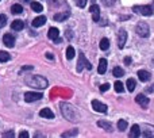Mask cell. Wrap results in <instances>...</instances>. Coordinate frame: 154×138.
<instances>
[{
    "instance_id": "44dd1931",
    "label": "cell",
    "mask_w": 154,
    "mask_h": 138,
    "mask_svg": "<svg viewBox=\"0 0 154 138\" xmlns=\"http://www.w3.org/2000/svg\"><path fill=\"white\" fill-rule=\"evenodd\" d=\"M97 126L99 127H103L106 131H112V125L109 122H106V121H99Z\"/></svg>"
},
{
    "instance_id": "ac0fdd59",
    "label": "cell",
    "mask_w": 154,
    "mask_h": 138,
    "mask_svg": "<svg viewBox=\"0 0 154 138\" xmlns=\"http://www.w3.org/2000/svg\"><path fill=\"white\" fill-rule=\"evenodd\" d=\"M107 71V60L106 58H100L99 61V67H97V72L100 74H104Z\"/></svg>"
},
{
    "instance_id": "8992f818",
    "label": "cell",
    "mask_w": 154,
    "mask_h": 138,
    "mask_svg": "<svg viewBox=\"0 0 154 138\" xmlns=\"http://www.w3.org/2000/svg\"><path fill=\"white\" fill-rule=\"evenodd\" d=\"M126 41H127V33H126V30L120 29L119 33H118V48L119 49L125 48Z\"/></svg>"
},
{
    "instance_id": "7c38bea8",
    "label": "cell",
    "mask_w": 154,
    "mask_h": 138,
    "mask_svg": "<svg viewBox=\"0 0 154 138\" xmlns=\"http://www.w3.org/2000/svg\"><path fill=\"white\" fill-rule=\"evenodd\" d=\"M48 37H49V39H51V41H54V42H56V41L60 38L58 29H57V27H50V29H49V31H48Z\"/></svg>"
},
{
    "instance_id": "f1b7e54d",
    "label": "cell",
    "mask_w": 154,
    "mask_h": 138,
    "mask_svg": "<svg viewBox=\"0 0 154 138\" xmlns=\"http://www.w3.org/2000/svg\"><path fill=\"white\" fill-rule=\"evenodd\" d=\"M126 129H127V121L120 119L119 122H118V130L123 131V130H126Z\"/></svg>"
},
{
    "instance_id": "7402d4cb",
    "label": "cell",
    "mask_w": 154,
    "mask_h": 138,
    "mask_svg": "<svg viewBox=\"0 0 154 138\" xmlns=\"http://www.w3.org/2000/svg\"><path fill=\"white\" fill-rule=\"evenodd\" d=\"M11 12H12L14 15H19V14L23 12V7H22L20 4H12V7H11Z\"/></svg>"
},
{
    "instance_id": "6da1fadb",
    "label": "cell",
    "mask_w": 154,
    "mask_h": 138,
    "mask_svg": "<svg viewBox=\"0 0 154 138\" xmlns=\"http://www.w3.org/2000/svg\"><path fill=\"white\" fill-rule=\"evenodd\" d=\"M24 83H26L29 87L37 88V89H45V88L49 85L48 80H46L43 76H39V74H35V76L29 74V76L24 77Z\"/></svg>"
},
{
    "instance_id": "d4e9b609",
    "label": "cell",
    "mask_w": 154,
    "mask_h": 138,
    "mask_svg": "<svg viewBox=\"0 0 154 138\" xmlns=\"http://www.w3.org/2000/svg\"><path fill=\"white\" fill-rule=\"evenodd\" d=\"M75 48L73 46H68V49H66V58L68 60H72V58H75Z\"/></svg>"
},
{
    "instance_id": "4dcf8cb0",
    "label": "cell",
    "mask_w": 154,
    "mask_h": 138,
    "mask_svg": "<svg viewBox=\"0 0 154 138\" xmlns=\"http://www.w3.org/2000/svg\"><path fill=\"white\" fill-rule=\"evenodd\" d=\"M114 87H115V91H116L118 93H120V92H123V83H120V81H116L114 84Z\"/></svg>"
},
{
    "instance_id": "4fadbf2b",
    "label": "cell",
    "mask_w": 154,
    "mask_h": 138,
    "mask_svg": "<svg viewBox=\"0 0 154 138\" xmlns=\"http://www.w3.org/2000/svg\"><path fill=\"white\" fill-rule=\"evenodd\" d=\"M142 136L146 137V138H154V126L145 125L143 131H142Z\"/></svg>"
},
{
    "instance_id": "1f68e13d",
    "label": "cell",
    "mask_w": 154,
    "mask_h": 138,
    "mask_svg": "<svg viewBox=\"0 0 154 138\" xmlns=\"http://www.w3.org/2000/svg\"><path fill=\"white\" fill-rule=\"evenodd\" d=\"M87 2H88V0H75L76 5H77V7H80V8H84L85 5H87Z\"/></svg>"
},
{
    "instance_id": "836d02e7",
    "label": "cell",
    "mask_w": 154,
    "mask_h": 138,
    "mask_svg": "<svg viewBox=\"0 0 154 138\" xmlns=\"http://www.w3.org/2000/svg\"><path fill=\"white\" fill-rule=\"evenodd\" d=\"M101 2H103V4L106 5V7H111V5L115 4V2H116V0H101Z\"/></svg>"
},
{
    "instance_id": "d590c367",
    "label": "cell",
    "mask_w": 154,
    "mask_h": 138,
    "mask_svg": "<svg viewBox=\"0 0 154 138\" xmlns=\"http://www.w3.org/2000/svg\"><path fill=\"white\" fill-rule=\"evenodd\" d=\"M29 137H30V134L27 131H20L19 133V138H29Z\"/></svg>"
},
{
    "instance_id": "9a60e30c",
    "label": "cell",
    "mask_w": 154,
    "mask_h": 138,
    "mask_svg": "<svg viewBox=\"0 0 154 138\" xmlns=\"http://www.w3.org/2000/svg\"><path fill=\"white\" fill-rule=\"evenodd\" d=\"M39 115L42 118H46V119H54V112L50 108H42L39 111Z\"/></svg>"
},
{
    "instance_id": "9c48e42d",
    "label": "cell",
    "mask_w": 154,
    "mask_h": 138,
    "mask_svg": "<svg viewBox=\"0 0 154 138\" xmlns=\"http://www.w3.org/2000/svg\"><path fill=\"white\" fill-rule=\"evenodd\" d=\"M3 43L7 48H14V45H15V37L12 34H4L3 35Z\"/></svg>"
},
{
    "instance_id": "2e32d148",
    "label": "cell",
    "mask_w": 154,
    "mask_h": 138,
    "mask_svg": "<svg viewBox=\"0 0 154 138\" xmlns=\"http://www.w3.org/2000/svg\"><path fill=\"white\" fill-rule=\"evenodd\" d=\"M45 23H46V16H45V15L37 16V18H35L34 20L31 22V24H32L34 27H41V26H43Z\"/></svg>"
},
{
    "instance_id": "30bf717a",
    "label": "cell",
    "mask_w": 154,
    "mask_h": 138,
    "mask_svg": "<svg viewBox=\"0 0 154 138\" xmlns=\"http://www.w3.org/2000/svg\"><path fill=\"white\" fill-rule=\"evenodd\" d=\"M92 107H93V110L95 111H97V112H103V114H106L107 112V106L106 104H103V103H100L99 100H92Z\"/></svg>"
},
{
    "instance_id": "83f0119b",
    "label": "cell",
    "mask_w": 154,
    "mask_h": 138,
    "mask_svg": "<svg viewBox=\"0 0 154 138\" xmlns=\"http://www.w3.org/2000/svg\"><path fill=\"white\" fill-rule=\"evenodd\" d=\"M112 73H114L115 77H122L123 74H125V72H123V69L120 67H115L114 71H112Z\"/></svg>"
},
{
    "instance_id": "d6986e66",
    "label": "cell",
    "mask_w": 154,
    "mask_h": 138,
    "mask_svg": "<svg viewBox=\"0 0 154 138\" xmlns=\"http://www.w3.org/2000/svg\"><path fill=\"white\" fill-rule=\"evenodd\" d=\"M138 77H139V80H141V81H149L150 80V73L147 71H143V69H142V71H138Z\"/></svg>"
},
{
    "instance_id": "8fae6325",
    "label": "cell",
    "mask_w": 154,
    "mask_h": 138,
    "mask_svg": "<svg viewBox=\"0 0 154 138\" xmlns=\"http://www.w3.org/2000/svg\"><path fill=\"white\" fill-rule=\"evenodd\" d=\"M135 102H137V103H138L141 107H143V108H145V107H147V106H149V102H150V100H149V98H146V96H145V95H142V93H139V95H137Z\"/></svg>"
},
{
    "instance_id": "7a4b0ae2",
    "label": "cell",
    "mask_w": 154,
    "mask_h": 138,
    "mask_svg": "<svg viewBox=\"0 0 154 138\" xmlns=\"http://www.w3.org/2000/svg\"><path fill=\"white\" fill-rule=\"evenodd\" d=\"M60 107H61L62 115H64V117L66 118L68 121H70V122H76V121L80 119L79 112H77V110L72 106V104H69V103H61V104H60Z\"/></svg>"
},
{
    "instance_id": "ffe728a7",
    "label": "cell",
    "mask_w": 154,
    "mask_h": 138,
    "mask_svg": "<svg viewBox=\"0 0 154 138\" xmlns=\"http://www.w3.org/2000/svg\"><path fill=\"white\" fill-rule=\"evenodd\" d=\"M141 136V127H139L138 125H134L133 127H131V131H130V137L131 138H137Z\"/></svg>"
},
{
    "instance_id": "5b68a950",
    "label": "cell",
    "mask_w": 154,
    "mask_h": 138,
    "mask_svg": "<svg viewBox=\"0 0 154 138\" xmlns=\"http://www.w3.org/2000/svg\"><path fill=\"white\" fill-rule=\"evenodd\" d=\"M84 68H87V69L91 71V69H92V65H91V62L85 58L84 53H80L79 54V61H77V72H81Z\"/></svg>"
},
{
    "instance_id": "4316f807",
    "label": "cell",
    "mask_w": 154,
    "mask_h": 138,
    "mask_svg": "<svg viewBox=\"0 0 154 138\" xmlns=\"http://www.w3.org/2000/svg\"><path fill=\"white\" fill-rule=\"evenodd\" d=\"M108 48H109V41L107 38H103L100 41V49L101 50H108Z\"/></svg>"
},
{
    "instance_id": "277c9868",
    "label": "cell",
    "mask_w": 154,
    "mask_h": 138,
    "mask_svg": "<svg viewBox=\"0 0 154 138\" xmlns=\"http://www.w3.org/2000/svg\"><path fill=\"white\" fill-rule=\"evenodd\" d=\"M135 31H137V34H138L139 37H142V38L149 37V33H150V30H149V24H147L146 22H139V23L137 24Z\"/></svg>"
},
{
    "instance_id": "e0dca14e",
    "label": "cell",
    "mask_w": 154,
    "mask_h": 138,
    "mask_svg": "<svg viewBox=\"0 0 154 138\" xmlns=\"http://www.w3.org/2000/svg\"><path fill=\"white\" fill-rule=\"evenodd\" d=\"M23 27H24V22L19 20V19H16V20H14L12 23H11V29H12L14 31H20Z\"/></svg>"
},
{
    "instance_id": "e575fe53",
    "label": "cell",
    "mask_w": 154,
    "mask_h": 138,
    "mask_svg": "<svg viewBox=\"0 0 154 138\" xmlns=\"http://www.w3.org/2000/svg\"><path fill=\"white\" fill-rule=\"evenodd\" d=\"M109 89V84L108 83H106V84H103L100 87V92H106V91H108Z\"/></svg>"
},
{
    "instance_id": "d6a6232c",
    "label": "cell",
    "mask_w": 154,
    "mask_h": 138,
    "mask_svg": "<svg viewBox=\"0 0 154 138\" xmlns=\"http://www.w3.org/2000/svg\"><path fill=\"white\" fill-rule=\"evenodd\" d=\"M7 24V16L0 14V27H4Z\"/></svg>"
},
{
    "instance_id": "f546056e",
    "label": "cell",
    "mask_w": 154,
    "mask_h": 138,
    "mask_svg": "<svg viewBox=\"0 0 154 138\" xmlns=\"http://www.w3.org/2000/svg\"><path fill=\"white\" fill-rule=\"evenodd\" d=\"M10 60V54L7 52H0V62H7Z\"/></svg>"
},
{
    "instance_id": "60d3db41",
    "label": "cell",
    "mask_w": 154,
    "mask_h": 138,
    "mask_svg": "<svg viewBox=\"0 0 154 138\" xmlns=\"http://www.w3.org/2000/svg\"><path fill=\"white\" fill-rule=\"evenodd\" d=\"M153 91H154V84L152 85V88H149V92H153Z\"/></svg>"
},
{
    "instance_id": "ab89813d",
    "label": "cell",
    "mask_w": 154,
    "mask_h": 138,
    "mask_svg": "<svg viewBox=\"0 0 154 138\" xmlns=\"http://www.w3.org/2000/svg\"><path fill=\"white\" fill-rule=\"evenodd\" d=\"M125 62H126L127 65H130V64H131V58H130V57H126V58H125Z\"/></svg>"
},
{
    "instance_id": "b9f144b4",
    "label": "cell",
    "mask_w": 154,
    "mask_h": 138,
    "mask_svg": "<svg viewBox=\"0 0 154 138\" xmlns=\"http://www.w3.org/2000/svg\"><path fill=\"white\" fill-rule=\"evenodd\" d=\"M23 2H24V3H30V0H23Z\"/></svg>"
},
{
    "instance_id": "484cf974",
    "label": "cell",
    "mask_w": 154,
    "mask_h": 138,
    "mask_svg": "<svg viewBox=\"0 0 154 138\" xmlns=\"http://www.w3.org/2000/svg\"><path fill=\"white\" fill-rule=\"evenodd\" d=\"M77 134H79V130H77V129H72V130H69V131L62 133L61 137H76Z\"/></svg>"
},
{
    "instance_id": "ba28073f",
    "label": "cell",
    "mask_w": 154,
    "mask_h": 138,
    "mask_svg": "<svg viewBox=\"0 0 154 138\" xmlns=\"http://www.w3.org/2000/svg\"><path fill=\"white\" fill-rule=\"evenodd\" d=\"M89 11H91V14H92L93 22H99V19H100V7H99L97 4H92Z\"/></svg>"
},
{
    "instance_id": "603a6c76",
    "label": "cell",
    "mask_w": 154,
    "mask_h": 138,
    "mask_svg": "<svg viewBox=\"0 0 154 138\" xmlns=\"http://www.w3.org/2000/svg\"><path fill=\"white\" fill-rule=\"evenodd\" d=\"M126 85H127V89L130 91V92H133V91L135 89V87H137V83H135V80L134 79H128L127 81H126Z\"/></svg>"
},
{
    "instance_id": "cb8c5ba5",
    "label": "cell",
    "mask_w": 154,
    "mask_h": 138,
    "mask_svg": "<svg viewBox=\"0 0 154 138\" xmlns=\"http://www.w3.org/2000/svg\"><path fill=\"white\" fill-rule=\"evenodd\" d=\"M31 10L35 11V12H42L43 7H42V4H41V3H38V2H31Z\"/></svg>"
},
{
    "instance_id": "8d00e7d4",
    "label": "cell",
    "mask_w": 154,
    "mask_h": 138,
    "mask_svg": "<svg viewBox=\"0 0 154 138\" xmlns=\"http://www.w3.org/2000/svg\"><path fill=\"white\" fill-rule=\"evenodd\" d=\"M15 134H14V131H7V133H4L3 134V137H10V138H12Z\"/></svg>"
},
{
    "instance_id": "74e56055",
    "label": "cell",
    "mask_w": 154,
    "mask_h": 138,
    "mask_svg": "<svg viewBox=\"0 0 154 138\" xmlns=\"http://www.w3.org/2000/svg\"><path fill=\"white\" fill-rule=\"evenodd\" d=\"M32 65H27V67H23L22 68V72H24V71H32Z\"/></svg>"
},
{
    "instance_id": "52a82bcc",
    "label": "cell",
    "mask_w": 154,
    "mask_h": 138,
    "mask_svg": "<svg viewBox=\"0 0 154 138\" xmlns=\"http://www.w3.org/2000/svg\"><path fill=\"white\" fill-rule=\"evenodd\" d=\"M42 99V93L41 92H26L24 93V100L27 103H31V102H37Z\"/></svg>"
},
{
    "instance_id": "5bb4252c",
    "label": "cell",
    "mask_w": 154,
    "mask_h": 138,
    "mask_svg": "<svg viewBox=\"0 0 154 138\" xmlns=\"http://www.w3.org/2000/svg\"><path fill=\"white\" fill-rule=\"evenodd\" d=\"M69 16H70V12H69V11H66V12H57V14H54L53 19H54L56 22H64V20H66Z\"/></svg>"
},
{
    "instance_id": "3957f363",
    "label": "cell",
    "mask_w": 154,
    "mask_h": 138,
    "mask_svg": "<svg viewBox=\"0 0 154 138\" xmlns=\"http://www.w3.org/2000/svg\"><path fill=\"white\" fill-rule=\"evenodd\" d=\"M133 11L142 16H150L153 15V8L150 5H134Z\"/></svg>"
},
{
    "instance_id": "f35d334b",
    "label": "cell",
    "mask_w": 154,
    "mask_h": 138,
    "mask_svg": "<svg viewBox=\"0 0 154 138\" xmlns=\"http://www.w3.org/2000/svg\"><path fill=\"white\" fill-rule=\"evenodd\" d=\"M46 58H49V60H53L54 58V56L51 53H46Z\"/></svg>"
}]
</instances>
